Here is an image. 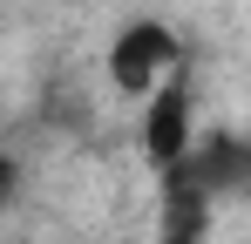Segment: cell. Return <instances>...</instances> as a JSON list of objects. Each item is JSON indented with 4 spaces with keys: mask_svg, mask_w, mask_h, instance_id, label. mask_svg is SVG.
<instances>
[{
    "mask_svg": "<svg viewBox=\"0 0 251 244\" xmlns=\"http://www.w3.org/2000/svg\"><path fill=\"white\" fill-rule=\"evenodd\" d=\"M183 61V41L170 34L163 21H129L123 34L109 41V81L123 95H156Z\"/></svg>",
    "mask_w": 251,
    "mask_h": 244,
    "instance_id": "6da1fadb",
    "label": "cell"
},
{
    "mask_svg": "<svg viewBox=\"0 0 251 244\" xmlns=\"http://www.w3.org/2000/svg\"><path fill=\"white\" fill-rule=\"evenodd\" d=\"M190 149H197L190 143V88H183V75H170L143 109V156H150V170H176Z\"/></svg>",
    "mask_w": 251,
    "mask_h": 244,
    "instance_id": "7a4b0ae2",
    "label": "cell"
},
{
    "mask_svg": "<svg viewBox=\"0 0 251 244\" xmlns=\"http://www.w3.org/2000/svg\"><path fill=\"white\" fill-rule=\"evenodd\" d=\"M210 190L190 183V170H163V238L156 244H204V217H210Z\"/></svg>",
    "mask_w": 251,
    "mask_h": 244,
    "instance_id": "277c9868",
    "label": "cell"
},
{
    "mask_svg": "<svg viewBox=\"0 0 251 244\" xmlns=\"http://www.w3.org/2000/svg\"><path fill=\"white\" fill-rule=\"evenodd\" d=\"M176 170H190V183H204L210 197H238V190H251V143L245 136H210Z\"/></svg>",
    "mask_w": 251,
    "mask_h": 244,
    "instance_id": "3957f363",
    "label": "cell"
}]
</instances>
